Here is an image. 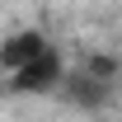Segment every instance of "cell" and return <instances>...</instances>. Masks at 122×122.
<instances>
[{
    "label": "cell",
    "mask_w": 122,
    "mask_h": 122,
    "mask_svg": "<svg viewBox=\"0 0 122 122\" xmlns=\"http://www.w3.org/2000/svg\"><path fill=\"white\" fill-rule=\"evenodd\" d=\"M66 85V56H61V47L47 42L28 66H19L14 75H10V89L14 94H47V89H61Z\"/></svg>",
    "instance_id": "1"
},
{
    "label": "cell",
    "mask_w": 122,
    "mask_h": 122,
    "mask_svg": "<svg viewBox=\"0 0 122 122\" xmlns=\"http://www.w3.org/2000/svg\"><path fill=\"white\" fill-rule=\"evenodd\" d=\"M66 85H71V99H75V103L99 108L108 94L117 89V71H113V61L94 56V61H85V71H80V75H71V71H66Z\"/></svg>",
    "instance_id": "2"
},
{
    "label": "cell",
    "mask_w": 122,
    "mask_h": 122,
    "mask_svg": "<svg viewBox=\"0 0 122 122\" xmlns=\"http://www.w3.org/2000/svg\"><path fill=\"white\" fill-rule=\"evenodd\" d=\"M42 47H47V33H38V28H19V33H10V38L0 42V66H5V75H14L19 66H28Z\"/></svg>",
    "instance_id": "3"
}]
</instances>
